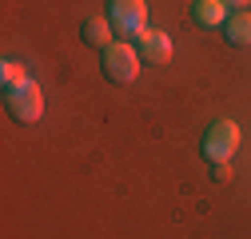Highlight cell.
Instances as JSON below:
<instances>
[{"label": "cell", "mask_w": 251, "mask_h": 239, "mask_svg": "<svg viewBox=\"0 0 251 239\" xmlns=\"http://www.w3.org/2000/svg\"><path fill=\"white\" fill-rule=\"evenodd\" d=\"M140 52H136V44H128V40H112L108 48H104V56H100V68H104V76H108V84H116V88H124V84H132L136 76H140Z\"/></svg>", "instance_id": "6da1fadb"}, {"label": "cell", "mask_w": 251, "mask_h": 239, "mask_svg": "<svg viewBox=\"0 0 251 239\" xmlns=\"http://www.w3.org/2000/svg\"><path fill=\"white\" fill-rule=\"evenodd\" d=\"M104 16L116 28V40H136L148 28V4L144 0H108Z\"/></svg>", "instance_id": "7a4b0ae2"}, {"label": "cell", "mask_w": 251, "mask_h": 239, "mask_svg": "<svg viewBox=\"0 0 251 239\" xmlns=\"http://www.w3.org/2000/svg\"><path fill=\"white\" fill-rule=\"evenodd\" d=\"M235 147H239V124L235 120H215V124L203 132L200 152H203L207 164H227L235 156Z\"/></svg>", "instance_id": "3957f363"}, {"label": "cell", "mask_w": 251, "mask_h": 239, "mask_svg": "<svg viewBox=\"0 0 251 239\" xmlns=\"http://www.w3.org/2000/svg\"><path fill=\"white\" fill-rule=\"evenodd\" d=\"M4 108H8V116L16 120V124H36V120L44 116L40 84H36V80H24L16 92H8V96H4Z\"/></svg>", "instance_id": "277c9868"}, {"label": "cell", "mask_w": 251, "mask_h": 239, "mask_svg": "<svg viewBox=\"0 0 251 239\" xmlns=\"http://www.w3.org/2000/svg\"><path fill=\"white\" fill-rule=\"evenodd\" d=\"M132 44H136L144 64H168L172 60V40H168V32H160V28H144Z\"/></svg>", "instance_id": "5b68a950"}, {"label": "cell", "mask_w": 251, "mask_h": 239, "mask_svg": "<svg viewBox=\"0 0 251 239\" xmlns=\"http://www.w3.org/2000/svg\"><path fill=\"white\" fill-rule=\"evenodd\" d=\"M227 4L224 0H192V24L203 28V32H215V28L227 24Z\"/></svg>", "instance_id": "8992f818"}, {"label": "cell", "mask_w": 251, "mask_h": 239, "mask_svg": "<svg viewBox=\"0 0 251 239\" xmlns=\"http://www.w3.org/2000/svg\"><path fill=\"white\" fill-rule=\"evenodd\" d=\"M80 40L88 44V48H108L112 40H116V28L108 24V16H88L84 24H80Z\"/></svg>", "instance_id": "52a82bcc"}, {"label": "cell", "mask_w": 251, "mask_h": 239, "mask_svg": "<svg viewBox=\"0 0 251 239\" xmlns=\"http://www.w3.org/2000/svg\"><path fill=\"white\" fill-rule=\"evenodd\" d=\"M219 32H224V40H227L231 48H251V12H247V8L231 12L227 24L219 28Z\"/></svg>", "instance_id": "ba28073f"}, {"label": "cell", "mask_w": 251, "mask_h": 239, "mask_svg": "<svg viewBox=\"0 0 251 239\" xmlns=\"http://www.w3.org/2000/svg\"><path fill=\"white\" fill-rule=\"evenodd\" d=\"M24 80H28L24 64H16V60H4V64H0V88H4V96H8V92H16Z\"/></svg>", "instance_id": "9c48e42d"}, {"label": "cell", "mask_w": 251, "mask_h": 239, "mask_svg": "<svg viewBox=\"0 0 251 239\" xmlns=\"http://www.w3.org/2000/svg\"><path fill=\"white\" fill-rule=\"evenodd\" d=\"M211 179H219V184L231 179V167H227V164H211Z\"/></svg>", "instance_id": "30bf717a"}, {"label": "cell", "mask_w": 251, "mask_h": 239, "mask_svg": "<svg viewBox=\"0 0 251 239\" xmlns=\"http://www.w3.org/2000/svg\"><path fill=\"white\" fill-rule=\"evenodd\" d=\"M224 4H227V8H235V12H239V8H247V4H251V0H224Z\"/></svg>", "instance_id": "8fae6325"}]
</instances>
